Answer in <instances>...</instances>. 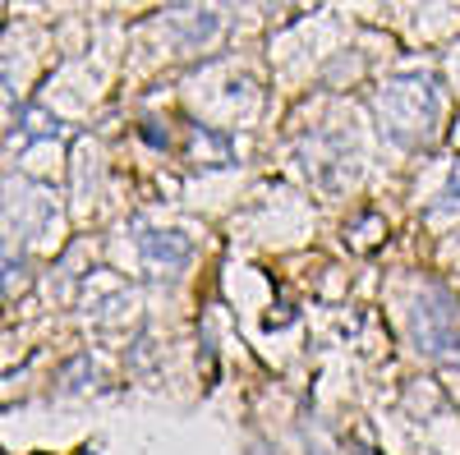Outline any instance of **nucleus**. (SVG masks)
Instances as JSON below:
<instances>
[{"instance_id":"f03ea898","label":"nucleus","mask_w":460,"mask_h":455,"mask_svg":"<svg viewBox=\"0 0 460 455\" xmlns=\"http://www.w3.org/2000/svg\"><path fill=\"white\" fill-rule=\"evenodd\" d=\"M414 340L433 359H456L460 354V309L447 290H438V318L424 299L414 303Z\"/></svg>"},{"instance_id":"7ed1b4c3","label":"nucleus","mask_w":460,"mask_h":455,"mask_svg":"<svg viewBox=\"0 0 460 455\" xmlns=\"http://www.w3.org/2000/svg\"><path fill=\"white\" fill-rule=\"evenodd\" d=\"M460 203V166H456V175H451V184H447V194L438 198V212H451Z\"/></svg>"},{"instance_id":"f257e3e1","label":"nucleus","mask_w":460,"mask_h":455,"mask_svg":"<svg viewBox=\"0 0 460 455\" xmlns=\"http://www.w3.org/2000/svg\"><path fill=\"white\" fill-rule=\"evenodd\" d=\"M438 83L424 79V74H405V79H392L387 88H382V101H377V120L382 129H387L392 143L401 147H414L424 143L438 125Z\"/></svg>"}]
</instances>
